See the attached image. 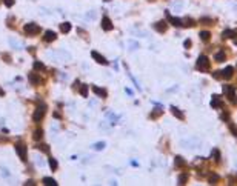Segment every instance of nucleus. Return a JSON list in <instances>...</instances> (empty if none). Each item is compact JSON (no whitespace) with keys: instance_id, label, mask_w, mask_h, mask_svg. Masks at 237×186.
I'll use <instances>...</instances> for the list:
<instances>
[{"instance_id":"nucleus-32","label":"nucleus","mask_w":237,"mask_h":186,"mask_svg":"<svg viewBox=\"0 0 237 186\" xmlns=\"http://www.w3.org/2000/svg\"><path fill=\"white\" fill-rule=\"evenodd\" d=\"M37 149H42L43 152H49V148H48V145H37Z\"/></svg>"},{"instance_id":"nucleus-10","label":"nucleus","mask_w":237,"mask_h":186,"mask_svg":"<svg viewBox=\"0 0 237 186\" xmlns=\"http://www.w3.org/2000/svg\"><path fill=\"white\" fill-rule=\"evenodd\" d=\"M154 28H155V31H159V32H165L168 29V23L165 22V20H159L157 23H154Z\"/></svg>"},{"instance_id":"nucleus-19","label":"nucleus","mask_w":237,"mask_h":186,"mask_svg":"<svg viewBox=\"0 0 237 186\" xmlns=\"http://www.w3.org/2000/svg\"><path fill=\"white\" fill-rule=\"evenodd\" d=\"M200 39L203 42H209V39H211V32L209 31H202L200 32Z\"/></svg>"},{"instance_id":"nucleus-8","label":"nucleus","mask_w":237,"mask_h":186,"mask_svg":"<svg viewBox=\"0 0 237 186\" xmlns=\"http://www.w3.org/2000/svg\"><path fill=\"white\" fill-rule=\"evenodd\" d=\"M166 16H168V20H169V23H171L173 26H177V28H180V26H183V20L182 19H177V17H173L169 12H166Z\"/></svg>"},{"instance_id":"nucleus-6","label":"nucleus","mask_w":237,"mask_h":186,"mask_svg":"<svg viewBox=\"0 0 237 186\" xmlns=\"http://www.w3.org/2000/svg\"><path fill=\"white\" fill-rule=\"evenodd\" d=\"M234 72H236V68L234 66H226L225 69L222 71V77L223 79H226V80H229L234 75Z\"/></svg>"},{"instance_id":"nucleus-12","label":"nucleus","mask_w":237,"mask_h":186,"mask_svg":"<svg viewBox=\"0 0 237 186\" xmlns=\"http://www.w3.org/2000/svg\"><path fill=\"white\" fill-rule=\"evenodd\" d=\"M211 106H213V108H220V106H222V99H220V95H217V94L213 95Z\"/></svg>"},{"instance_id":"nucleus-18","label":"nucleus","mask_w":237,"mask_h":186,"mask_svg":"<svg viewBox=\"0 0 237 186\" xmlns=\"http://www.w3.org/2000/svg\"><path fill=\"white\" fill-rule=\"evenodd\" d=\"M211 157L214 158V162H216V163H219V162H220V151H219L217 148H214V149H213V152H211Z\"/></svg>"},{"instance_id":"nucleus-20","label":"nucleus","mask_w":237,"mask_h":186,"mask_svg":"<svg viewBox=\"0 0 237 186\" xmlns=\"http://www.w3.org/2000/svg\"><path fill=\"white\" fill-rule=\"evenodd\" d=\"M42 137H43V131L42 129H36V131H34V134H32V139L34 140H40V139H42Z\"/></svg>"},{"instance_id":"nucleus-35","label":"nucleus","mask_w":237,"mask_h":186,"mask_svg":"<svg viewBox=\"0 0 237 186\" xmlns=\"http://www.w3.org/2000/svg\"><path fill=\"white\" fill-rule=\"evenodd\" d=\"M213 77H214L216 80L222 79V71H214V72H213Z\"/></svg>"},{"instance_id":"nucleus-33","label":"nucleus","mask_w":237,"mask_h":186,"mask_svg":"<svg viewBox=\"0 0 237 186\" xmlns=\"http://www.w3.org/2000/svg\"><path fill=\"white\" fill-rule=\"evenodd\" d=\"M229 131L233 132V135H236V137H237V126L234 125V123H229Z\"/></svg>"},{"instance_id":"nucleus-34","label":"nucleus","mask_w":237,"mask_h":186,"mask_svg":"<svg viewBox=\"0 0 237 186\" xmlns=\"http://www.w3.org/2000/svg\"><path fill=\"white\" fill-rule=\"evenodd\" d=\"M200 23H203V25H213V20L203 17V19H200Z\"/></svg>"},{"instance_id":"nucleus-30","label":"nucleus","mask_w":237,"mask_h":186,"mask_svg":"<svg viewBox=\"0 0 237 186\" xmlns=\"http://www.w3.org/2000/svg\"><path fill=\"white\" fill-rule=\"evenodd\" d=\"M49 166H51V169H52V171H56V169H57L59 165H57V160H56V158H49Z\"/></svg>"},{"instance_id":"nucleus-17","label":"nucleus","mask_w":237,"mask_h":186,"mask_svg":"<svg viewBox=\"0 0 237 186\" xmlns=\"http://www.w3.org/2000/svg\"><path fill=\"white\" fill-rule=\"evenodd\" d=\"M171 112L177 117V119H180V120H183V112L182 111H179V108H175V106H171Z\"/></svg>"},{"instance_id":"nucleus-26","label":"nucleus","mask_w":237,"mask_h":186,"mask_svg":"<svg viewBox=\"0 0 237 186\" xmlns=\"http://www.w3.org/2000/svg\"><path fill=\"white\" fill-rule=\"evenodd\" d=\"M217 182H219V175H217V174H211V175H209V180H208V183L214 185V183H217Z\"/></svg>"},{"instance_id":"nucleus-2","label":"nucleus","mask_w":237,"mask_h":186,"mask_svg":"<svg viewBox=\"0 0 237 186\" xmlns=\"http://www.w3.org/2000/svg\"><path fill=\"white\" fill-rule=\"evenodd\" d=\"M223 92H225V95L228 97V100L231 102L233 105H237V95H236V89L233 86L225 85V86H223Z\"/></svg>"},{"instance_id":"nucleus-1","label":"nucleus","mask_w":237,"mask_h":186,"mask_svg":"<svg viewBox=\"0 0 237 186\" xmlns=\"http://www.w3.org/2000/svg\"><path fill=\"white\" fill-rule=\"evenodd\" d=\"M195 68H197L200 72H206L209 69V59L206 56H203V54L199 56L197 62H195Z\"/></svg>"},{"instance_id":"nucleus-40","label":"nucleus","mask_w":237,"mask_h":186,"mask_svg":"<svg viewBox=\"0 0 237 186\" xmlns=\"http://www.w3.org/2000/svg\"><path fill=\"white\" fill-rule=\"evenodd\" d=\"M189 46H191V40H186V42H185V48L189 49Z\"/></svg>"},{"instance_id":"nucleus-25","label":"nucleus","mask_w":237,"mask_h":186,"mask_svg":"<svg viewBox=\"0 0 237 186\" xmlns=\"http://www.w3.org/2000/svg\"><path fill=\"white\" fill-rule=\"evenodd\" d=\"M9 43H11V46L17 48V49H23V45L20 42H17V40H14V39H9Z\"/></svg>"},{"instance_id":"nucleus-9","label":"nucleus","mask_w":237,"mask_h":186,"mask_svg":"<svg viewBox=\"0 0 237 186\" xmlns=\"http://www.w3.org/2000/svg\"><path fill=\"white\" fill-rule=\"evenodd\" d=\"M91 56H92V59L97 62V63H100V65H108V60L103 57V56H100V54L97 52V51H92L91 52Z\"/></svg>"},{"instance_id":"nucleus-5","label":"nucleus","mask_w":237,"mask_h":186,"mask_svg":"<svg viewBox=\"0 0 237 186\" xmlns=\"http://www.w3.org/2000/svg\"><path fill=\"white\" fill-rule=\"evenodd\" d=\"M16 152L19 154L20 160H26V146H25V143H17L16 145Z\"/></svg>"},{"instance_id":"nucleus-41","label":"nucleus","mask_w":237,"mask_h":186,"mask_svg":"<svg viewBox=\"0 0 237 186\" xmlns=\"http://www.w3.org/2000/svg\"><path fill=\"white\" fill-rule=\"evenodd\" d=\"M2 175H5V177H8L9 174H8V172H6V169H2Z\"/></svg>"},{"instance_id":"nucleus-43","label":"nucleus","mask_w":237,"mask_h":186,"mask_svg":"<svg viewBox=\"0 0 237 186\" xmlns=\"http://www.w3.org/2000/svg\"><path fill=\"white\" fill-rule=\"evenodd\" d=\"M0 95H3V91H2V89H0Z\"/></svg>"},{"instance_id":"nucleus-4","label":"nucleus","mask_w":237,"mask_h":186,"mask_svg":"<svg viewBox=\"0 0 237 186\" xmlns=\"http://www.w3.org/2000/svg\"><path fill=\"white\" fill-rule=\"evenodd\" d=\"M23 29H25V32L28 34V36H37V34L40 32V26L37 23H26Z\"/></svg>"},{"instance_id":"nucleus-23","label":"nucleus","mask_w":237,"mask_h":186,"mask_svg":"<svg viewBox=\"0 0 237 186\" xmlns=\"http://www.w3.org/2000/svg\"><path fill=\"white\" fill-rule=\"evenodd\" d=\"M106 146V143L105 142H99V143H94L92 145V149H96V151H102V149H105Z\"/></svg>"},{"instance_id":"nucleus-11","label":"nucleus","mask_w":237,"mask_h":186,"mask_svg":"<svg viewBox=\"0 0 237 186\" xmlns=\"http://www.w3.org/2000/svg\"><path fill=\"white\" fill-rule=\"evenodd\" d=\"M43 39H45V42H54V40L57 39V34L54 32V31H46L45 36H43Z\"/></svg>"},{"instance_id":"nucleus-7","label":"nucleus","mask_w":237,"mask_h":186,"mask_svg":"<svg viewBox=\"0 0 237 186\" xmlns=\"http://www.w3.org/2000/svg\"><path fill=\"white\" fill-rule=\"evenodd\" d=\"M112 28H114V25H112L110 17H103V19H102V29H103V31H111Z\"/></svg>"},{"instance_id":"nucleus-16","label":"nucleus","mask_w":237,"mask_h":186,"mask_svg":"<svg viewBox=\"0 0 237 186\" xmlns=\"http://www.w3.org/2000/svg\"><path fill=\"white\" fill-rule=\"evenodd\" d=\"M42 182H43V185H46V186H57V182L54 180V178H51V177H45Z\"/></svg>"},{"instance_id":"nucleus-13","label":"nucleus","mask_w":237,"mask_h":186,"mask_svg":"<svg viewBox=\"0 0 237 186\" xmlns=\"http://www.w3.org/2000/svg\"><path fill=\"white\" fill-rule=\"evenodd\" d=\"M92 91H94V94H96V95H99V97H102V99H105V97H106V91H105L103 88L92 86Z\"/></svg>"},{"instance_id":"nucleus-14","label":"nucleus","mask_w":237,"mask_h":186,"mask_svg":"<svg viewBox=\"0 0 237 186\" xmlns=\"http://www.w3.org/2000/svg\"><path fill=\"white\" fill-rule=\"evenodd\" d=\"M214 60H216V62H225V60H226V54L223 52V51L216 52V54H214Z\"/></svg>"},{"instance_id":"nucleus-42","label":"nucleus","mask_w":237,"mask_h":186,"mask_svg":"<svg viewBox=\"0 0 237 186\" xmlns=\"http://www.w3.org/2000/svg\"><path fill=\"white\" fill-rule=\"evenodd\" d=\"M26 185H31V186H34V185H36V183H34L32 180H28V182H26Z\"/></svg>"},{"instance_id":"nucleus-3","label":"nucleus","mask_w":237,"mask_h":186,"mask_svg":"<svg viewBox=\"0 0 237 186\" xmlns=\"http://www.w3.org/2000/svg\"><path fill=\"white\" fill-rule=\"evenodd\" d=\"M45 112H46V106L42 103V105H39V106L36 108V112H34V115H32V120L36 122V123H39V122L45 117Z\"/></svg>"},{"instance_id":"nucleus-22","label":"nucleus","mask_w":237,"mask_h":186,"mask_svg":"<svg viewBox=\"0 0 237 186\" xmlns=\"http://www.w3.org/2000/svg\"><path fill=\"white\" fill-rule=\"evenodd\" d=\"M237 31H231V29H226V31H223V39H233L234 37V34H236Z\"/></svg>"},{"instance_id":"nucleus-37","label":"nucleus","mask_w":237,"mask_h":186,"mask_svg":"<svg viewBox=\"0 0 237 186\" xmlns=\"http://www.w3.org/2000/svg\"><path fill=\"white\" fill-rule=\"evenodd\" d=\"M3 3L8 6V8H11V6L14 5V0H3Z\"/></svg>"},{"instance_id":"nucleus-28","label":"nucleus","mask_w":237,"mask_h":186,"mask_svg":"<svg viewBox=\"0 0 237 186\" xmlns=\"http://www.w3.org/2000/svg\"><path fill=\"white\" fill-rule=\"evenodd\" d=\"M188 180V174H180L179 175V185H185Z\"/></svg>"},{"instance_id":"nucleus-38","label":"nucleus","mask_w":237,"mask_h":186,"mask_svg":"<svg viewBox=\"0 0 237 186\" xmlns=\"http://www.w3.org/2000/svg\"><path fill=\"white\" fill-rule=\"evenodd\" d=\"M160 114H162V109H155V111L151 114V117L154 119V117H157V115H160Z\"/></svg>"},{"instance_id":"nucleus-39","label":"nucleus","mask_w":237,"mask_h":186,"mask_svg":"<svg viewBox=\"0 0 237 186\" xmlns=\"http://www.w3.org/2000/svg\"><path fill=\"white\" fill-rule=\"evenodd\" d=\"M36 163H37V166H40V168L45 166V162L42 160V158H37V162H36Z\"/></svg>"},{"instance_id":"nucleus-29","label":"nucleus","mask_w":237,"mask_h":186,"mask_svg":"<svg viewBox=\"0 0 237 186\" xmlns=\"http://www.w3.org/2000/svg\"><path fill=\"white\" fill-rule=\"evenodd\" d=\"M194 20L193 19H189V17H186V19H183V26H194Z\"/></svg>"},{"instance_id":"nucleus-31","label":"nucleus","mask_w":237,"mask_h":186,"mask_svg":"<svg viewBox=\"0 0 237 186\" xmlns=\"http://www.w3.org/2000/svg\"><path fill=\"white\" fill-rule=\"evenodd\" d=\"M80 94H82L83 97H88V85H82V86H80Z\"/></svg>"},{"instance_id":"nucleus-15","label":"nucleus","mask_w":237,"mask_h":186,"mask_svg":"<svg viewBox=\"0 0 237 186\" xmlns=\"http://www.w3.org/2000/svg\"><path fill=\"white\" fill-rule=\"evenodd\" d=\"M174 163H175V166H177V168H182V166H185V158L183 157H180V155H177V157H175L174 158Z\"/></svg>"},{"instance_id":"nucleus-24","label":"nucleus","mask_w":237,"mask_h":186,"mask_svg":"<svg viewBox=\"0 0 237 186\" xmlns=\"http://www.w3.org/2000/svg\"><path fill=\"white\" fill-rule=\"evenodd\" d=\"M60 31H62V32H69L71 31V23H68V22L62 23V25H60Z\"/></svg>"},{"instance_id":"nucleus-36","label":"nucleus","mask_w":237,"mask_h":186,"mask_svg":"<svg viewBox=\"0 0 237 186\" xmlns=\"http://www.w3.org/2000/svg\"><path fill=\"white\" fill-rule=\"evenodd\" d=\"M220 119L225 120V122H229V114H228V112H222V114H220Z\"/></svg>"},{"instance_id":"nucleus-27","label":"nucleus","mask_w":237,"mask_h":186,"mask_svg":"<svg viewBox=\"0 0 237 186\" xmlns=\"http://www.w3.org/2000/svg\"><path fill=\"white\" fill-rule=\"evenodd\" d=\"M34 69H36V71H42V69H45V66H43L42 62H34Z\"/></svg>"},{"instance_id":"nucleus-21","label":"nucleus","mask_w":237,"mask_h":186,"mask_svg":"<svg viewBox=\"0 0 237 186\" xmlns=\"http://www.w3.org/2000/svg\"><path fill=\"white\" fill-rule=\"evenodd\" d=\"M28 79H29V82H31L32 85H37V83H40V79H39L37 75L34 74V72H31V74L28 75Z\"/></svg>"}]
</instances>
